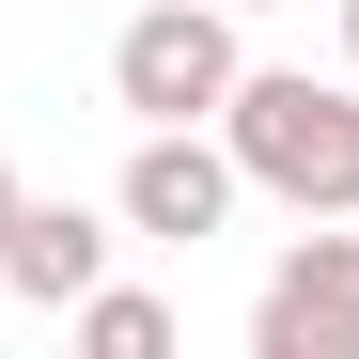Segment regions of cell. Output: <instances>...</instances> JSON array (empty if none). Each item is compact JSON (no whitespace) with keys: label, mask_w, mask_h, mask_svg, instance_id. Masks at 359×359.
I'll list each match as a JSON object with an SVG mask.
<instances>
[{"label":"cell","mask_w":359,"mask_h":359,"mask_svg":"<svg viewBox=\"0 0 359 359\" xmlns=\"http://www.w3.org/2000/svg\"><path fill=\"white\" fill-rule=\"evenodd\" d=\"M219 141H234V188H266L297 219H359V79L250 63V79L219 94Z\"/></svg>","instance_id":"cell-1"},{"label":"cell","mask_w":359,"mask_h":359,"mask_svg":"<svg viewBox=\"0 0 359 359\" xmlns=\"http://www.w3.org/2000/svg\"><path fill=\"white\" fill-rule=\"evenodd\" d=\"M234 79H250V47H234L219 0H141V16L109 32V94H126L141 126H219Z\"/></svg>","instance_id":"cell-2"},{"label":"cell","mask_w":359,"mask_h":359,"mask_svg":"<svg viewBox=\"0 0 359 359\" xmlns=\"http://www.w3.org/2000/svg\"><path fill=\"white\" fill-rule=\"evenodd\" d=\"M250 344L266 359H359V234H328V219L297 234L250 297Z\"/></svg>","instance_id":"cell-3"},{"label":"cell","mask_w":359,"mask_h":359,"mask_svg":"<svg viewBox=\"0 0 359 359\" xmlns=\"http://www.w3.org/2000/svg\"><path fill=\"white\" fill-rule=\"evenodd\" d=\"M219 219H234V141H203V126H141V156H126V234L203 250Z\"/></svg>","instance_id":"cell-4"},{"label":"cell","mask_w":359,"mask_h":359,"mask_svg":"<svg viewBox=\"0 0 359 359\" xmlns=\"http://www.w3.org/2000/svg\"><path fill=\"white\" fill-rule=\"evenodd\" d=\"M94 281H109V219H94V203H16V234H0V297L79 313Z\"/></svg>","instance_id":"cell-5"},{"label":"cell","mask_w":359,"mask_h":359,"mask_svg":"<svg viewBox=\"0 0 359 359\" xmlns=\"http://www.w3.org/2000/svg\"><path fill=\"white\" fill-rule=\"evenodd\" d=\"M79 344H94V359H172V297L94 281V297H79Z\"/></svg>","instance_id":"cell-6"},{"label":"cell","mask_w":359,"mask_h":359,"mask_svg":"<svg viewBox=\"0 0 359 359\" xmlns=\"http://www.w3.org/2000/svg\"><path fill=\"white\" fill-rule=\"evenodd\" d=\"M16 203H32V188H16V172H0V234H16Z\"/></svg>","instance_id":"cell-7"},{"label":"cell","mask_w":359,"mask_h":359,"mask_svg":"<svg viewBox=\"0 0 359 359\" xmlns=\"http://www.w3.org/2000/svg\"><path fill=\"white\" fill-rule=\"evenodd\" d=\"M344 79H359V0H344Z\"/></svg>","instance_id":"cell-8"},{"label":"cell","mask_w":359,"mask_h":359,"mask_svg":"<svg viewBox=\"0 0 359 359\" xmlns=\"http://www.w3.org/2000/svg\"><path fill=\"white\" fill-rule=\"evenodd\" d=\"M219 16H266V0H219Z\"/></svg>","instance_id":"cell-9"}]
</instances>
